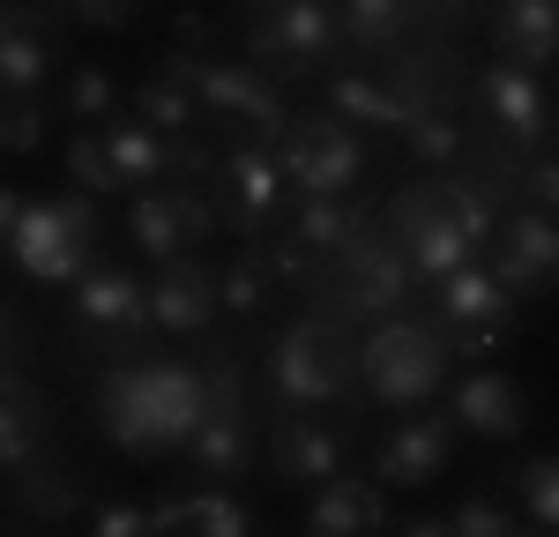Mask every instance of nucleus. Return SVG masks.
Wrapping results in <instances>:
<instances>
[{
  "mask_svg": "<svg viewBox=\"0 0 559 537\" xmlns=\"http://www.w3.org/2000/svg\"><path fill=\"white\" fill-rule=\"evenodd\" d=\"M202 410H210V366H187V358H134L97 389V426L128 455L187 448Z\"/></svg>",
  "mask_w": 559,
  "mask_h": 537,
  "instance_id": "1",
  "label": "nucleus"
},
{
  "mask_svg": "<svg viewBox=\"0 0 559 537\" xmlns=\"http://www.w3.org/2000/svg\"><path fill=\"white\" fill-rule=\"evenodd\" d=\"M448 373V329L440 321H418V313H381L366 351H358V381L373 389V403H395V410H418V403L440 389Z\"/></svg>",
  "mask_w": 559,
  "mask_h": 537,
  "instance_id": "2",
  "label": "nucleus"
},
{
  "mask_svg": "<svg viewBox=\"0 0 559 537\" xmlns=\"http://www.w3.org/2000/svg\"><path fill=\"white\" fill-rule=\"evenodd\" d=\"M350 389V344H344V321L321 307L299 313L276 344H269V396L284 410H329V403Z\"/></svg>",
  "mask_w": 559,
  "mask_h": 537,
  "instance_id": "3",
  "label": "nucleus"
},
{
  "mask_svg": "<svg viewBox=\"0 0 559 537\" xmlns=\"http://www.w3.org/2000/svg\"><path fill=\"white\" fill-rule=\"evenodd\" d=\"M97 194H60V202H23V217L8 231V254L31 284H75L90 268V239H97Z\"/></svg>",
  "mask_w": 559,
  "mask_h": 537,
  "instance_id": "4",
  "label": "nucleus"
},
{
  "mask_svg": "<svg viewBox=\"0 0 559 537\" xmlns=\"http://www.w3.org/2000/svg\"><path fill=\"white\" fill-rule=\"evenodd\" d=\"M321 284H329V313L336 321H381V313L403 307V291L418 276H411V262H403V247H395L388 224H358V239H350L344 254H329Z\"/></svg>",
  "mask_w": 559,
  "mask_h": 537,
  "instance_id": "5",
  "label": "nucleus"
},
{
  "mask_svg": "<svg viewBox=\"0 0 559 537\" xmlns=\"http://www.w3.org/2000/svg\"><path fill=\"white\" fill-rule=\"evenodd\" d=\"M388 231H395V247H403V262H411L418 284H440L448 268L477 262V247L463 239V224H455L448 179H418V187H403V194L388 202Z\"/></svg>",
  "mask_w": 559,
  "mask_h": 537,
  "instance_id": "6",
  "label": "nucleus"
},
{
  "mask_svg": "<svg viewBox=\"0 0 559 537\" xmlns=\"http://www.w3.org/2000/svg\"><path fill=\"white\" fill-rule=\"evenodd\" d=\"M336 45H344V23H336L329 0H284V8H261V23L247 31V52H254L276 83L313 75Z\"/></svg>",
  "mask_w": 559,
  "mask_h": 537,
  "instance_id": "7",
  "label": "nucleus"
},
{
  "mask_svg": "<svg viewBox=\"0 0 559 537\" xmlns=\"http://www.w3.org/2000/svg\"><path fill=\"white\" fill-rule=\"evenodd\" d=\"M194 97L210 112H224V120H239L254 142H284V128H292L284 83L269 68H254V60H210V52H194Z\"/></svg>",
  "mask_w": 559,
  "mask_h": 537,
  "instance_id": "8",
  "label": "nucleus"
},
{
  "mask_svg": "<svg viewBox=\"0 0 559 537\" xmlns=\"http://www.w3.org/2000/svg\"><path fill=\"white\" fill-rule=\"evenodd\" d=\"M358 172H366V150H358L350 120L306 112V120L284 128V179H292L299 194H350Z\"/></svg>",
  "mask_w": 559,
  "mask_h": 537,
  "instance_id": "9",
  "label": "nucleus"
},
{
  "mask_svg": "<svg viewBox=\"0 0 559 537\" xmlns=\"http://www.w3.org/2000/svg\"><path fill=\"white\" fill-rule=\"evenodd\" d=\"M128 231H134V247L165 268V262H179V254H194L216 231V202L194 194V187H142L134 210H128Z\"/></svg>",
  "mask_w": 559,
  "mask_h": 537,
  "instance_id": "10",
  "label": "nucleus"
},
{
  "mask_svg": "<svg viewBox=\"0 0 559 537\" xmlns=\"http://www.w3.org/2000/svg\"><path fill=\"white\" fill-rule=\"evenodd\" d=\"M432 307H440V329L463 344V351H492L500 336H508V313H515V291L492 276V268H448L440 284H432Z\"/></svg>",
  "mask_w": 559,
  "mask_h": 537,
  "instance_id": "11",
  "label": "nucleus"
},
{
  "mask_svg": "<svg viewBox=\"0 0 559 537\" xmlns=\"http://www.w3.org/2000/svg\"><path fill=\"white\" fill-rule=\"evenodd\" d=\"M216 194H224V224L261 239L269 217H276V202H284V165L269 157V142L247 134V142L216 150Z\"/></svg>",
  "mask_w": 559,
  "mask_h": 537,
  "instance_id": "12",
  "label": "nucleus"
},
{
  "mask_svg": "<svg viewBox=\"0 0 559 537\" xmlns=\"http://www.w3.org/2000/svg\"><path fill=\"white\" fill-rule=\"evenodd\" d=\"M187 455H194L210 478H239V470L254 463V426H247L239 366H210V410H202V426L187 433Z\"/></svg>",
  "mask_w": 559,
  "mask_h": 537,
  "instance_id": "13",
  "label": "nucleus"
},
{
  "mask_svg": "<svg viewBox=\"0 0 559 537\" xmlns=\"http://www.w3.org/2000/svg\"><path fill=\"white\" fill-rule=\"evenodd\" d=\"M492 276L508 291H545L559 276V224L545 210H530V202L515 217H500V231H492Z\"/></svg>",
  "mask_w": 559,
  "mask_h": 537,
  "instance_id": "14",
  "label": "nucleus"
},
{
  "mask_svg": "<svg viewBox=\"0 0 559 537\" xmlns=\"http://www.w3.org/2000/svg\"><path fill=\"white\" fill-rule=\"evenodd\" d=\"M75 329L83 336H112V344H128L150 329V291H142V276L128 268H83L75 276Z\"/></svg>",
  "mask_w": 559,
  "mask_h": 537,
  "instance_id": "15",
  "label": "nucleus"
},
{
  "mask_svg": "<svg viewBox=\"0 0 559 537\" xmlns=\"http://www.w3.org/2000/svg\"><path fill=\"white\" fill-rule=\"evenodd\" d=\"M224 299H216V268H202L194 254H179L165 262V276L150 284V329H165V336H202Z\"/></svg>",
  "mask_w": 559,
  "mask_h": 537,
  "instance_id": "16",
  "label": "nucleus"
},
{
  "mask_svg": "<svg viewBox=\"0 0 559 537\" xmlns=\"http://www.w3.org/2000/svg\"><path fill=\"white\" fill-rule=\"evenodd\" d=\"M477 105H485V120L500 134V150H537L545 142V97L530 83V68H515V60L485 68L477 75Z\"/></svg>",
  "mask_w": 559,
  "mask_h": 537,
  "instance_id": "17",
  "label": "nucleus"
},
{
  "mask_svg": "<svg viewBox=\"0 0 559 537\" xmlns=\"http://www.w3.org/2000/svg\"><path fill=\"white\" fill-rule=\"evenodd\" d=\"M448 418L463 433H477V441H515L522 426H530V396L508 373H463L455 396H448Z\"/></svg>",
  "mask_w": 559,
  "mask_h": 537,
  "instance_id": "18",
  "label": "nucleus"
},
{
  "mask_svg": "<svg viewBox=\"0 0 559 537\" xmlns=\"http://www.w3.org/2000/svg\"><path fill=\"white\" fill-rule=\"evenodd\" d=\"M448 448H455V418H403L381 441V455H373V478L381 486H403V492L432 486L440 463H448Z\"/></svg>",
  "mask_w": 559,
  "mask_h": 537,
  "instance_id": "19",
  "label": "nucleus"
},
{
  "mask_svg": "<svg viewBox=\"0 0 559 537\" xmlns=\"http://www.w3.org/2000/svg\"><path fill=\"white\" fill-rule=\"evenodd\" d=\"M52 23H45V8H0V90H15V97H38L45 75H52Z\"/></svg>",
  "mask_w": 559,
  "mask_h": 537,
  "instance_id": "20",
  "label": "nucleus"
},
{
  "mask_svg": "<svg viewBox=\"0 0 559 537\" xmlns=\"http://www.w3.org/2000/svg\"><path fill=\"white\" fill-rule=\"evenodd\" d=\"M269 463H276V478H284V486H329V478L344 470V433L299 410V418H284V426H276Z\"/></svg>",
  "mask_w": 559,
  "mask_h": 537,
  "instance_id": "21",
  "label": "nucleus"
},
{
  "mask_svg": "<svg viewBox=\"0 0 559 537\" xmlns=\"http://www.w3.org/2000/svg\"><path fill=\"white\" fill-rule=\"evenodd\" d=\"M45 441H52V403H45L23 373H8V366H0V470L38 463Z\"/></svg>",
  "mask_w": 559,
  "mask_h": 537,
  "instance_id": "22",
  "label": "nucleus"
},
{
  "mask_svg": "<svg viewBox=\"0 0 559 537\" xmlns=\"http://www.w3.org/2000/svg\"><path fill=\"white\" fill-rule=\"evenodd\" d=\"M306 530L313 537H373L388 530V500H381V478L366 486V478H329V486L313 492V508H306Z\"/></svg>",
  "mask_w": 559,
  "mask_h": 537,
  "instance_id": "23",
  "label": "nucleus"
},
{
  "mask_svg": "<svg viewBox=\"0 0 559 537\" xmlns=\"http://www.w3.org/2000/svg\"><path fill=\"white\" fill-rule=\"evenodd\" d=\"M150 530L157 537H247L254 515L231 492H179V500H157L150 508Z\"/></svg>",
  "mask_w": 559,
  "mask_h": 537,
  "instance_id": "24",
  "label": "nucleus"
},
{
  "mask_svg": "<svg viewBox=\"0 0 559 537\" xmlns=\"http://www.w3.org/2000/svg\"><path fill=\"white\" fill-rule=\"evenodd\" d=\"M492 38L515 68H552L559 60V0H500Z\"/></svg>",
  "mask_w": 559,
  "mask_h": 537,
  "instance_id": "25",
  "label": "nucleus"
},
{
  "mask_svg": "<svg viewBox=\"0 0 559 537\" xmlns=\"http://www.w3.org/2000/svg\"><path fill=\"white\" fill-rule=\"evenodd\" d=\"M105 157H112V172H120V187H165L173 179V150H165V134L150 128V120H105Z\"/></svg>",
  "mask_w": 559,
  "mask_h": 537,
  "instance_id": "26",
  "label": "nucleus"
},
{
  "mask_svg": "<svg viewBox=\"0 0 559 537\" xmlns=\"http://www.w3.org/2000/svg\"><path fill=\"white\" fill-rule=\"evenodd\" d=\"M329 112L350 120V128H381V134H403V120H411L403 90L388 83V75H336L329 83Z\"/></svg>",
  "mask_w": 559,
  "mask_h": 537,
  "instance_id": "27",
  "label": "nucleus"
},
{
  "mask_svg": "<svg viewBox=\"0 0 559 537\" xmlns=\"http://www.w3.org/2000/svg\"><path fill=\"white\" fill-rule=\"evenodd\" d=\"M8 478H15V486H8V508L31 515V523H60V515L83 508V486H75L68 470H52V455L23 463V470H8Z\"/></svg>",
  "mask_w": 559,
  "mask_h": 537,
  "instance_id": "28",
  "label": "nucleus"
},
{
  "mask_svg": "<svg viewBox=\"0 0 559 537\" xmlns=\"http://www.w3.org/2000/svg\"><path fill=\"white\" fill-rule=\"evenodd\" d=\"M403 142H411V157H418V165L448 172V165L463 157V112H455L448 97H426V105L403 120Z\"/></svg>",
  "mask_w": 559,
  "mask_h": 537,
  "instance_id": "29",
  "label": "nucleus"
},
{
  "mask_svg": "<svg viewBox=\"0 0 559 537\" xmlns=\"http://www.w3.org/2000/svg\"><path fill=\"white\" fill-rule=\"evenodd\" d=\"M358 224H366V210H358L350 194H306V210L292 217V231L329 262V254H344L350 239H358Z\"/></svg>",
  "mask_w": 559,
  "mask_h": 537,
  "instance_id": "30",
  "label": "nucleus"
},
{
  "mask_svg": "<svg viewBox=\"0 0 559 537\" xmlns=\"http://www.w3.org/2000/svg\"><path fill=\"white\" fill-rule=\"evenodd\" d=\"M336 23H344V45L358 52H395L411 31V0H344Z\"/></svg>",
  "mask_w": 559,
  "mask_h": 537,
  "instance_id": "31",
  "label": "nucleus"
},
{
  "mask_svg": "<svg viewBox=\"0 0 559 537\" xmlns=\"http://www.w3.org/2000/svg\"><path fill=\"white\" fill-rule=\"evenodd\" d=\"M216 299H224V313L254 321V313H269V299H276V276H269V262H261V254H247V262L216 268Z\"/></svg>",
  "mask_w": 559,
  "mask_h": 537,
  "instance_id": "32",
  "label": "nucleus"
},
{
  "mask_svg": "<svg viewBox=\"0 0 559 537\" xmlns=\"http://www.w3.org/2000/svg\"><path fill=\"white\" fill-rule=\"evenodd\" d=\"M515 486H522L530 523H537V530H559V455H530L515 470Z\"/></svg>",
  "mask_w": 559,
  "mask_h": 537,
  "instance_id": "33",
  "label": "nucleus"
},
{
  "mask_svg": "<svg viewBox=\"0 0 559 537\" xmlns=\"http://www.w3.org/2000/svg\"><path fill=\"white\" fill-rule=\"evenodd\" d=\"M261 262H269V276H276V284H292V291H313V284H321V254H313V247H306L299 231H284V239H269V247H261Z\"/></svg>",
  "mask_w": 559,
  "mask_h": 537,
  "instance_id": "34",
  "label": "nucleus"
},
{
  "mask_svg": "<svg viewBox=\"0 0 559 537\" xmlns=\"http://www.w3.org/2000/svg\"><path fill=\"white\" fill-rule=\"evenodd\" d=\"M68 179L83 187V194H120V172H112V157H105V134L83 128L68 142Z\"/></svg>",
  "mask_w": 559,
  "mask_h": 537,
  "instance_id": "35",
  "label": "nucleus"
},
{
  "mask_svg": "<svg viewBox=\"0 0 559 537\" xmlns=\"http://www.w3.org/2000/svg\"><path fill=\"white\" fill-rule=\"evenodd\" d=\"M45 142V105L38 97H15V90H0V150H38Z\"/></svg>",
  "mask_w": 559,
  "mask_h": 537,
  "instance_id": "36",
  "label": "nucleus"
},
{
  "mask_svg": "<svg viewBox=\"0 0 559 537\" xmlns=\"http://www.w3.org/2000/svg\"><path fill=\"white\" fill-rule=\"evenodd\" d=\"M515 202L559 217V157H530V165H515Z\"/></svg>",
  "mask_w": 559,
  "mask_h": 537,
  "instance_id": "37",
  "label": "nucleus"
},
{
  "mask_svg": "<svg viewBox=\"0 0 559 537\" xmlns=\"http://www.w3.org/2000/svg\"><path fill=\"white\" fill-rule=\"evenodd\" d=\"M112 97H120V90H112L105 68H75V75H68V112H75V120H105Z\"/></svg>",
  "mask_w": 559,
  "mask_h": 537,
  "instance_id": "38",
  "label": "nucleus"
},
{
  "mask_svg": "<svg viewBox=\"0 0 559 537\" xmlns=\"http://www.w3.org/2000/svg\"><path fill=\"white\" fill-rule=\"evenodd\" d=\"M508 530H515V515H500L492 500H463L448 515V537H508Z\"/></svg>",
  "mask_w": 559,
  "mask_h": 537,
  "instance_id": "39",
  "label": "nucleus"
},
{
  "mask_svg": "<svg viewBox=\"0 0 559 537\" xmlns=\"http://www.w3.org/2000/svg\"><path fill=\"white\" fill-rule=\"evenodd\" d=\"M90 530H97V537H150V508H134V500H105V508L90 515Z\"/></svg>",
  "mask_w": 559,
  "mask_h": 537,
  "instance_id": "40",
  "label": "nucleus"
},
{
  "mask_svg": "<svg viewBox=\"0 0 559 537\" xmlns=\"http://www.w3.org/2000/svg\"><path fill=\"white\" fill-rule=\"evenodd\" d=\"M68 8H75L83 23H105V31H112V23H128L142 0H68Z\"/></svg>",
  "mask_w": 559,
  "mask_h": 537,
  "instance_id": "41",
  "label": "nucleus"
},
{
  "mask_svg": "<svg viewBox=\"0 0 559 537\" xmlns=\"http://www.w3.org/2000/svg\"><path fill=\"white\" fill-rule=\"evenodd\" d=\"M15 217H23V202H15V194H8V187H0V239H8V231H15Z\"/></svg>",
  "mask_w": 559,
  "mask_h": 537,
  "instance_id": "42",
  "label": "nucleus"
},
{
  "mask_svg": "<svg viewBox=\"0 0 559 537\" xmlns=\"http://www.w3.org/2000/svg\"><path fill=\"white\" fill-rule=\"evenodd\" d=\"M15 344H23V336H15V313H8V307H0V358H8V351H15Z\"/></svg>",
  "mask_w": 559,
  "mask_h": 537,
  "instance_id": "43",
  "label": "nucleus"
},
{
  "mask_svg": "<svg viewBox=\"0 0 559 537\" xmlns=\"http://www.w3.org/2000/svg\"><path fill=\"white\" fill-rule=\"evenodd\" d=\"M247 8H284V0H247Z\"/></svg>",
  "mask_w": 559,
  "mask_h": 537,
  "instance_id": "44",
  "label": "nucleus"
}]
</instances>
